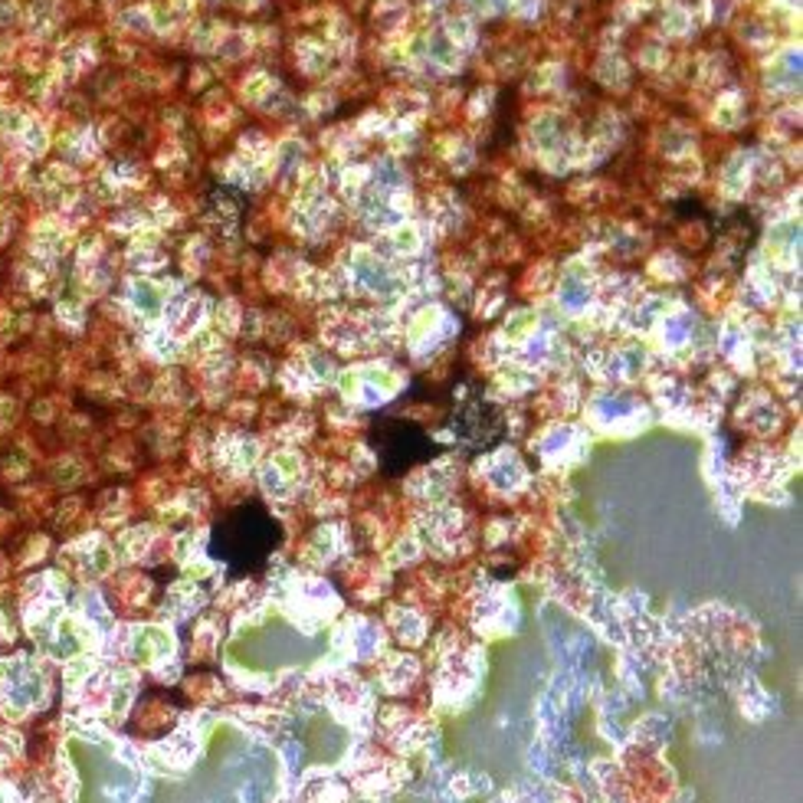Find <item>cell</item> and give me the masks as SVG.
I'll return each mask as SVG.
<instances>
[{"label":"cell","mask_w":803,"mask_h":803,"mask_svg":"<svg viewBox=\"0 0 803 803\" xmlns=\"http://www.w3.org/2000/svg\"><path fill=\"white\" fill-rule=\"evenodd\" d=\"M279 538H283V528L263 502H243L213 525L210 551L233 574H253L259 567H266Z\"/></svg>","instance_id":"cell-1"},{"label":"cell","mask_w":803,"mask_h":803,"mask_svg":"<svg viewBox=\"0 0 803 803\" xmlns=\"http://www.w3.org/2000/svg\"><path fill=\"white\" fill-rule=\"evenodd\" d=\"M371 443L387 476H400V472L436 456V443L420 423L407 417H390V414L374 420Z\"/></svg>","instance_id":"cell-2"},{"label":"cell","mask_w":803,"mask_h":803,"mask_svg":"<svg viewBox=\"0 0 803 803\" xmlns=\"http://www.w3.org/2000/svg\"><path fill=\"white\" fill-rule=\"evenodd\" d=\"M446 427L466 453H482L505 436V420L499 414V407L489 403L482 394H472L456 403L446 414Z\"/></svg>","instance_id":"cell-3"}]
</instances>
